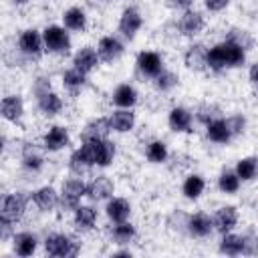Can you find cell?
Listing matches in <instances>:
<instances>
[{
  "label": "cell",
  "instance_id": "cell-1",
  "mask_svg": "<svg viewBox=\"0 0 258 258\" xmlns=\"http://www.w3.org/2000/svg\"><path fill=\"white\" fill-rule=\"evenodd\" d=\"M246 54L248 50H244L242 46H238L228 38H222L208 48V71L224 73V71L240 69L246 64Z\"/></svg>",
  "mask_w": 258,
  "mask_h": 258
},
{
  "label": "cell",
  "instance_id": "cell-2",
  "mask_svg": "<svg viewBox=\"0 0 258 258\" xmlns=\"http://www.w3.org/2000/svg\"><path fill=\"white\" fill-rule=\"evenodd\" d=\"M42 248L54 258H75L81 252V242L67 232H52L42 240Z\"/></svg>",
  "mask_w": 258,
  "mask_h": 258
},
{
  "label": "cell",
  "instance_id": "cell-3",
  "mask_svg": "<svg viewBox=\"0 0 258 258\" xmlns=\"http://www.w3.org/2000/svg\"><path fill=\"white\" fill-rule=\"evenodd\" d=\"M81 147L83 151L87 153L89 161L93 167H109L117 155V145L115 141H111L109 137L105 139H89V141H81Z\"/></svg>",
  "mask_w": 258,
  "mask_h": 258
},
{
  "label": "cell",
  "instance_id": "cell-4",
  "mask_svg": "<svg viewBox=\"0 0 258 258\" xmlns=\"http://www.w3.org/2000/svg\"><path fill=\"white\" fill-rule=\"evenodd\" d=\"M42 38H44L46 54H54V56L71 54V48H73L71 30H67L62 24H48V26H44L42 28Z\"/></svg>",
  "mask_w": 258,
  "mask_h": 258
},
{
  "label": "cell",
  "instance_id": "cell-5",
  "mask_svg": "<svg viewBox=\"0 0 258 258\" xmlns=\"http://www.w3.org/2000/svg\"><path fill=\"white\" fill-rule=\"evenodd\" d=\"M85 198H87V181L83 177H79V175H73V177H69V179H64L60 183V204H58V210L73 214L77 210V206L83 204Z\"/></svg>",
  "mask_w": 258,
  "mask_h": 258
},
{
  "label": "cell",
  "instance_id": "cell-6",
  "mask_svg": "<svg viewBox=\"0 0 258 258\" xmlns=\"http://www.w3.org/2000/svg\"><path fill=\"white\" fill-rule=\"evenodd\" d=\"M16 50L20 56L28 58V60H36L40 58L46 50H44V38H42V30L38 28H24L18 32L16 36Z\"/></svg>",
  "mask_w": 258,
  "mask_h": 258
},
{
  "label": "cell",
  "instance_id": "cell-7",
  "mask_svg": "<svg viewBox=\"0 0 258 258\" xmlns=\"http://www.w3.org/2000/svg\"><path fill=\"white\" fill-rule=\"evenodd\" d=\"M28 202H30V196H26L24 191L16 189V191H10V194H4L2 204H0V218L8 220L12 224H18L26 216Z\"/></svg>",
  "mask_w": 258,
  "mask_h": 258
},
{
  "label": "cell",
  "instance_id": "cell-8",
  "mask_svg": "<svg viewBox=\"0 0 258 258\" xmlns=\"http://www.w3.org/2000/svg\"><path fill=\"white\" fill-rule=\"evenodd\" d=\"M135 69L143 79L153 81L163 69H165V60L161 56V52L153 50V48H145L141 52H137L135 56Z\"/></svg>",
  "mask_w": 258,
  "mask_h": 258
},
{
  "label": "cell",
  "instance_id": "cell-9",
  "mask_svg": "<svg viewBox=\"0 0 258 258\" xmlns=\"http://www.w3.org/2000/svg\"><path fill=\"white\" fill-rule=\"evenodd\" d=\"M177 30H179V36H185V38H196L204 32L206 28V16L202 10L198 8H189V10H183L179 12L177 20Z\"/></svg>",
  "mask_w": 258,
  "mask_h": 258
},
{
  "label": "cell",
  "instance_id": "cell-10",
  "mask_svg": "<svg viewBox=\"0 0 258 258\" xmlns=\"http://www.w3.org/2000/svg\"><path fill=\"white\" fill-rule=\"evenodd\" d=\"M44 153H46V149L38 143H32V141L22 143V147H20V167L26 173H40L44 169V163H46Z\"/></svg>",
  "mask_w": 258,
  "mask_h": 258
},
{
  "label": "cell",
  "instance_id": "cell-11",
  "mask_svg": "<svg viewBox=\"0 0 258 258\" xmlns=\"http://www.w3.org/2000/svg\"><path fill=\"white\" fill-rule=\"evenodd\" d=\"M141 28H143V14H141V10H139L137 6H133V4L125 6V8L121 10L119 22H117L119 34H121L123 38H127V40H133V38L139 34Z\"/></svg>",
  "mask_w": 258,
  "mask_h": 258
},
{
  "label": "cell",
  "instance_id": "cell-12",
  "mask_svg": "<svg viewBox=\"0 0 258 258\" xmlns=\"http://www.w3.org/2000/svg\"><path fill=\"white\" fill-rule=\"evenodd\" d=\"M40 145L46 149V153H56V151L67 149V147L71 145V131H69V127L58 125V123L50 125V127L42 133Z\"/></svg>",
  "mask_w": 258,
  "mask_h": 258
},
{
  "label": "cell",
  "instance_id": "cell-13",
  "mask_svg": "<svg viewBox=\"0 0 258 258\" xmlns=\"http://www.w3.org/2000/svg\"><path fill=\"white\" fill-rule=\"evenodd\" d=\"M34 103H36V111L46 119H52V117L60 115L62 109H64V101H62L60 93H56L52 87L42 91V93H36Z\"/></svg>",
  "mask_w": 258,
  "mask_h": 258
},
{
  "label": "cell",
  "instance_id": "cell-14",
  "mask_svg": "<svg viewBox=\"0 0 258 258\" xmlns=\"http://www.w3.org/2000/svg\"><path fill=\"white\" fill-rule=\"evenodd\" d=\"M30 202L34 204V208L42 214H50L54 210H58L60 204V189H56L54 185H40L36 189H32L30 194Z\"/></svg>",
  "mask_w": 258,
  "mask_h": 258
},
{
  "label": "cell",
  "instance_id": "cell-15",
  "mask_svg": "<svg viewBox=\"0 0 258 258\" xmlns=\"http://www.w3.org/2000/svg\"><path fill=\"white\" fill-rule=\"evenodd\" d=\"M194 111L183 107V105H173L169 111H167V127L169 131L177 133V135H183V133H191L194 131Z\"/></svg>",
  "mask_w": 258,
  "mask_h": 258
},
{
  "label": "cell",
  "instance_id": "cell-16",
  "mask_svg": "<svg viewBox=\"0 0 258 258\" xmlns=\"http://www.w3.org/2000/svg\"><path fill=\"white\" fill-rule=\"evenodd\" d=\"M212 222H214V232H218L220 236L226 232H234L240 222V212L232 204L218 206L216 212L212 214Z\"/></svg>",
  "mask_w": 258,
  "mask_h": 258
},
{
  "label": "cell",
  "instance_id": "cell-17",
  "mask_svg": "<svg viewBox=\"0 0 258 258\" xmlns=\"http://www.w3.org/2000/svg\"><path fill=\"white\" fill-rule=\"evenodd\" d=\"M97 220H99V212H97V208H95L93 202H89V204H79L77 210L71 214L73 228H75V232H79V234H87V232L95 230Z\"/></svg>",
  "mask_w": 258,
  "mask_h": 258
},
{
  "label": "cell",
  "instance_id": "cell-18",
  "mask_svg": "<svg viewBox=\"0 0 258 258\" xmlns=\"http://www.w3.org/2000/svg\"><path fill=\"white\" fill-rule=\"evenodd\" d=\"M113 194H115V181L105 173L95 175L87 181V200L93 204L107 202L109 198H113Z\"/></svg>",
  "mask_w": 258,
  "mask_h": 258
},
{
  "label": "cell",
  "instance_id": "cell-19",
  "mask_svg": "<svg viewBox=\"0 0 258 258\" xmlns=\"http://www.w3.org/2000/svg\"><path fill=\"white\" fill-rule=\"evenodd\" d=\"M24 113H26V107H24V99L22 95H16V93H10V95H4L2 97V103H0V115L6 123H12V125H20L22 119H24Z\"/></svg>",
  "mask_w": 258,
  "mask_h": 258
},
{
  "label": "cell",
  "instance_id": "cell-20",
  "mask_svg": "<svg viewBox=\"0 0 258 258\" xmlns=\"http://www.w3.org/2000/svg\"><path fill=\"white\" fill-rule=\"evenodd\" d=\"M214 234L212 216L206 212H191L187 214V236L196 240H206Z\"/></svg>",
  "mask_w": 258,
  "mask_h": 258
},
{
  "label": "cell",
  "instance_id": "cell-21",
  "mask_svg": "<svg viewBox=\"0 0 258 258\" xmlns=\"http://www.w3.org/2000/svg\"><path fill=\"white\" fill-rule=\"evenodd\" d=\"M10 244H12V252L20 258H28L32 254H36L38 246H40V240L34 232L30 230H20V232H14V236L10 238Z\"/></svg>",
  "mask_w": 258,
  "mask_h": 258
},
{
  "label": "cell",
  "instance_id": "cell-22",
  "mask_svg": "<svg viewBox=\"0 0 258 258\" xmlns=\"http://www.w3.org/2000/svg\"><path fill=\"white\" fill-rule=\"evenodd\" d=\"M99 64H101V56L97 52V46L85 44L73 52V67L85 75H91L93 71H97Z\"/></svg>",
  "mask_w": 258,
  "mask_h": 258
},
{
  "label": "cell",
  "instance_id": "cell-23",
  "mask_svg": "<svg viewBox=\"0 0 258 258\" xmlns=\"http://www.w3.org/2000/svg\"><path fill=\"white\" fill-rule=\"evenodd\" d=\"M111 105L117 109H135V105L139 103V91L135 85L131 83H119L109 97Z\"/></svg>",
  "mask_w": 258,
  "mask_h": 258
},
{
  "label": "cell",
  "instance_id": "cell-24",
  "mask_svg": "<svg viewBox=\"0 0 258 258\" xmlns=\"http://www.w3.org/2000/svg\"><path fill=\"white\" fill-rule=\"evenodd\" d=\"M97 52L101 56V62H115L123 56L125 52V44L119 36L115 34H105L99 38L97 42Z\"/></svg>",
  "mask_w": 258,
  "mask_h": 258
},
{
  "label": "cell",
  "instance_id": "cell-25",
  "mask_svg": "<svg viewBox=\"0 0 258 258\" xmlns=\"http://www.w3.org/2000/svg\"><path fill=\"white\" fill-rule=\"evenodd\" d=\"M105 216L109 220V224H117V222H125V220H131V214H133V206L127 198H121V196H113L105 202Z\"/></svg>",
  "mask_w": 258,
  "mask_h": 258
},
{
  "label": "cell",
  "instance_id": "cell-26",
  "mask_svg": "<svg viewBox=\"0 0 258 258\" xmlns=\"http://www.w3.org/2000/svg\"><path fill=\"white\" fill-rule=\"evenodd\" d=\"M107 238L111 244L115 246H129L131 242H135L137 238V226L131 220L125 222H117V224H109L107 228Z\"/></svg>",
  "mask_w": 258,
  "mask_h": 258
},
{
  "label": "cell",
  "instance_id": "cell-27",
  "mask_svg": "<svg viewBox=\"0 0 258 258\" xmlns=\"http://www.w3.org/2000/svg\"><path fill=\"white\" fill-rule=\"evenodd\" d=\"M183 64L194 73L208 71V46L204 42H191L183 50Z\"/></svg>",
  "mask_w": 258,
  "mask_h": 258
},
{
  "label": "cell",
  "instance_id": "cell-28",
  "mask_svg": "<svg viewBox=\"0 0 258 258\" xmlns=\"http://www.w3.org/2000/svg\"><path fill=\"white\" fill-rule=\"evenodd\" d=\"M109 125H111V133H129L135 129L137 125V115L133 109H113L109 115Z\"/></svg>",
  "mask_w": 258,
  "mask_h": 258
},
{
  "label": "cell",
  "instance_id": "cell-29",
  "mask_svg": "<svg viewBox=\"0 0 258 258\" xmlns=\"http://www.w3.org/2000/svg\"><path fill=\"white\" fill-rule=\"evenodd\" d=\"M204 133H206V139L212 141V143H216V145H228L234 139V135H232V131L228 127L226 117H218V119L210 121L204 127Z\"/></svg>",
  "mask_w": 258,
  "mask_h": 258
},
{
  "label": "cell",
  "instance_id": "cell-30",
  "mask_svg": "<svg viewBox=\"0 0 258 258\" xmlns=\"http://www.w3.org/2000/svg\"><path fill=\"white\" fill-rule=\"evenodd\" d=\"M60 22H62V26H64L67 30L81 34V32H85L87 26H89V16H87L85 8H81V6H71V8H67V10L62 12Z\"/></svg>",
  "mask_w": 258,
  "mask_h": 258
},
{
  "label": "cell",
  "instance_id": "cell-31",
  "mask_svg": "<svg viewBox=\"0 0 258 258\" xmlns=\"http://www.w3.org/2000/svg\"><path fill=\"white\" fill-rule=\"evenodd\" d=\"M111 133V125L107 115L105 117H93L89 119L83 129H81V141H89V139H105Z\"/></svg>",
  "mask_w": 258,
  "mask_h": 258
},
{
  "label": "cell",
  "instance_id": "cell-32",
  "mask_svg": "<svg viewBox=\"0 0 258 258\" xmlns=\"http://www.w3.org/2000/svg\"><path fill=\"white\" fill-rule=\"evenodd\" d=\"M60 85L67 93L71 95H79L87 85H89V75L81 73L79 69L71 67V69H64L62 75H60Z\"/></svg>",
  "mask_w": 258,
  "mask_h": 258
},
{
  "label": "cell",
  "instance_id": "cell-33",
  "mask_svg": "<svg viewBox=\"0 0 258 258\" xmlns=\"http://www.w3.org/2000/svg\"><path fill=\"white\" fill-rule=\"evenodd\" d=\"M204 191H206V179H204L202 173L191 171V173H187L183 177V181H181V194H183L185 200L196 202V200H200L204 196Z\"/></svg>",
  "mask_w": 258,
  "mask_h": 258
},
{
  "label": "cell",
  "instance_id": "cell-34",
  "mask_svg": "<svg viewBox=\"0 0 258 258\" xmlns=\"http://www.w3.org/2000/svg\"><path fill=\"white\" fill-rule=\"evenodd\" d=\"M145 159L153 165H161V163H167L169 161V147L163 139H151L145 143Z\"/></svg>",
  "mask_w": 258,
  "mask_h": 258
},
{
  "label": "cell",
  "instance_id": "cell-35",
  "mask_svg": "<svg viewBox=\"0 0 258 258\" xmlns=\"http://www.w3.org/2000/svg\"><path fill=\"white\" fill-rule=\"evenodd\" d=\"M244 250V236L236 232H226L222 234L218 242V252L224 256H240Z\"/></svg>",
  "mask_w": 258,
  "mask_h": 258
},
{
  "label": "cell",
  "instance_id": "cell-36",
  "mask_svg": "<svg viewBox=\"0 0 258 258\" xmlns=\"http://www.w3.org/2000/svg\"><path fill=\"white\" fill-rule=\"evenodd\" d=\"M234 171L238 173V177L242 179V183L246 181H256L258 179V155H246L240 157L234 165Z\"/></svg>",
  "mask_w": 258,
  "mask_h": 258
},
{
  "label": "cell",
  "instance_id": "cell-37",
  "mask_svg": "<svg viewBox=\"0 0 258 258\" xmlns=\"http://www.w3.org/2000/svg\"><path fill=\"white\" fill-rule=\"evenodd\" d=\"M216 185H218L220 194H224V196H234V194L240 191L242 179L238 177V173H236L234 169H222V171L218 173Z\"/></svg>",
  "mask_w": 258,
  "mask_h": 258
},
{
  "label": "cell",
  "instance_id": "cell-38",
  "mask_svg": "<svg viewBox=\"0 0 258 258\" xmlns=\"http://www.w3.org/2000/svg\"><path fill=\"white\" fill-rule=\"evenodd\" d=\"M67 165H69V171H71L73 175H79V177L87 175V173L93 169V165H91V161H89V157H87V153L83 151L81 145H79L77 149L71 151Z\"/></svg>",
  "mask_w": 258,
  "mask_h": 258
},
{
  "label": "cell",
  "instance_id": "cell-39",
  "mask_svg": "<svg viewBox=\"0 0 258 258\" xmlns=\"http://www.w3.org/2000/svg\"><path fill=\"white\" fill-rule=\"evenodd\" d=\"M151 83H153V89H155L157 93L165 95V93H171V91L179 85V75L173 73V71H169V69H163Z\"/></svg>",
  "mask_w": 258,
  "mask_h": 258
},
{
  "label": "cell",
  "instance_id": "cell-40",
  "mask_svg": "<svg viewBox=\"0 0 258 258\" xmlns=\"http://www.w3.org/2000/svg\"><path fill=\"white\" fill-rule=\"evenodd\" d=\"M224 38H228V40H232V42H236L238 46H242L244 50H252L254 48V36H252V32L250 30H246V28H240V26H232L228 32H226V36Z\"/></svg>",
  "mask_w": 258,
  "mask_h": 258
},
{
  "label": "cell",
  "instance_id": "cell-41",
  "mask_svg": "<svg viewBox=\"0 0 258 258\" xmlns=\"http://www.w3.org/2000/svg\"><path fill=\"white\" fill-rule=\"evenodd\" d=\"M218 117H222V109H220L216 103H202V105H198L196 111H194V119H196L200 125H204V127H206L210 121L218 119Z\"/></svg>",
  "mask_w": 258,
  "mask_h": 258
},
{
  "label": "cell",
  "instance_id": "cell-42",
  "mask_svg": "<svg viewBox=\"0 0 258 258\" xmlns=\"http://www.w3.org/2000/svg\"><path fill=\"white\" fill-rule=\"evenodd\" d=\"M226 121H228V127H230V131H232V135H234V139L236 137H240V135H244L246 133V129H248V117L244 115V113H230L228 117H226Z\"/></svg>",
  "mask_w": 258,
  "mask_h": 258
},
{
  "label": "cell",
  "instance_id": "cell-43",
  "mask_svg": "<svg viewBox=\"0 0 258 258\" xmlns=\"http://www.w3.org/2000/svg\"><path fill=\"white\" fill-rule=\"evenodd\" d=\"M167 226H169V230H171V232L187 234V212L175 210V212L167 218Z\"/></svg>",
  "mask_w": 258,
  "mask_h": 258
},
{
  "label": "cell",
  "instance_id": "cell-44",
  "mask_svg": "<svg viewBox=\"0 0 258 258\" xmlns=\"http://www.w3.org/2000/svg\"><path fill=\"white\" fill-rule=\"evenodd\" d=\"M242 236H244V250H242V254H246V256H256V254H258V232L248 230V232H244Z\"/></svg>",
  "mask_w": 258,
  "mask_h": 258
},
{
  "label": "cell",
  "instance_id": "cell-45",
  "mask_svg": "<svg viewBox=\"0 0 258 258\" xmlns=\"http://www.w3.org/2000/svg\"><path fill=\"white\" fill-rule=\"evenodd\" d=\"M202 2H204V8H206L208 12L220 14V12H224V10L230 6L232 0H202Z\"/></svg>",
  "mask_w": 258,
  "mask_h": 258
},
{
  "label": "cell",
  "instance_id": "cell-46",
  "mask_svg": "<svg viewBox=\"0 0 258 258\" xmlns=\"http://www.w3.org/2000/svg\"><path fill=\"white\" fill-rule=\"evenodd\" d=\"M14 232H16V224L0 218V240L2 242H10V238L14 236Z\"/></svg>",
  "mask_w": 258,
  "mask_h": 258
},
{
  "label": "cell",
  "instance_id": "cell-47",
  "mask_svg": "<svg viewBox=\"0 0 258 258\" xmlns=\"http://www.w3.org/2000/svg\"><path fill=\"white\" fill-rule=\"evenodd\" d=\"M167 4H169L173 10H179V12H183V10H189V8H194L196 0H169Z\"/></svg>",
  "mask_w": 258,
  "mask_h": 258
},
{
  "label": "cell",
  "instance_id": "cell-48",
  "mask_svg": "<svg viewBox=\"0 0 258 258\" xmlns=\"http://www.w3.org/2000/svg\"><path fill=\"white\" fill-rule=\"evenodd\" d=\"M248 81H250L254 87H258V60L250 64V69H248Z\"/></svg>",
  "mask_w": 258,
  "mask_h": 258
},
{
  "label": "cell",
  "instance_id": "cell-49",
  "mask_svg": "<svg viewBox=\"0 0 258 258\" xmlns=\"http://www.w3.org/2000/svg\"><path fill=\"white\" fill-rule=\"evenodd\" d=\"M113 256H133V252L129 248H121V250H115Z\"/></svg>",
  "mask_w": 258,
  "mask_h": 258
},
{
  "label": "cell",
  "instance_id": "cell-50",
  "mask_svg": "<svg viewBox=\"0 0 258 258\" xmlns=\"http://www.w3.org/2000/svg\"><path fill=\"white\" fill-rule=\"evenodd\" d=\"M32 0H10V4L12 6H16V8H20V6H26V4H30Z\"/></svg>",
  "mask_w": 258,
  "mask_h": 258
},
{
  "label": "cell",
  "instance_id": "cell-51",
  "mask_svg": "<svg viewBox=\"0 0 258 258\" xmlns=\"http://www.w3.org/2000/svg\"><path fill=\"white\" fill-rule=\"evenodd\" d=\"M105 2H113V0H105Z\"/></svg>",
  "mask_w": 258,
  "mask_h": 258
}]
</instances>
